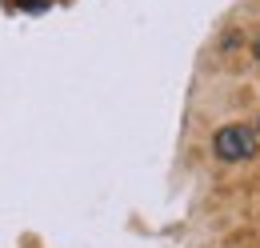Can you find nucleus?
Returning a JSON list of instances; mask_svg holds the SVG:
<instances>
[{"label": "nucleus", "mask_w": 260, "mask_h": 248, "mask_svg": "<svg viewBox=\"0 0 260 248\" xmlns=\"http://www.w3.org/2000/svg\"><path fill=\"white\" fill-rule=\"evenodd\" d=\"M212 152H216V160H224V164H244V160H256V152H260L256 128H252V124H240V120L216 128V136H212Z\"/></svg>", "instance_id": "nucleus-1"}, {"label": "nucleus", "mask_w": 260, "mask_h": 248, "mask_svg": "<svg viewBox=\"0 0 260 248\" xmlns=\"http://www.w3.org/2000/svg\"><path fill=\"white\" fill-rule=\"evenodd\" d=\"M252 56H256V60H260V36H256V40H252Z\"/></svg>", "instance_id": "nucleus-2"}, {"label": "nucleus", "mask_w": 260, "mask_h": 248, "mask_svg": "<svg viewBox=\"0 0 260 248\" xmlns=\"http://www.w3.org/2000/svg\"><path fill=\"white\" fill-rule=\"evenodd\" d=\"M252 128H256V136H260V116H256V124H252Z\"/></svg>", "instance_id": "nucleus-3"}]
</instances>
